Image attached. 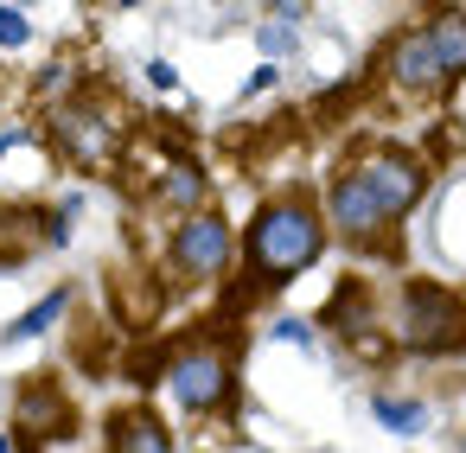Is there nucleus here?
<instances>
[{"label": "nucleus", "instance_id": "obj_1", "mask_svg": "<svg viewBox=\"0 0 466 453\" xmlns=\"http://www.w3.org/2000/svg\"><path fill=\"white\" fill-rule=\"evenodd\" d=\"M326 249V217L313 211V198L288 192V198H268L243 237V262H249V281L256 287H281L294 281L313 256Z\"/></svg>", "mask_w": 466, "mask_h": 453}, {"label": "nucleus", "instance_id": "obj_2", "mask_svg": "<svg viewBox=\"0 0 466 453\" xmlns=\"http://www.w3.org/2000/svg\"><path fill=\"white\" fill-rule=\"evenodd\" d=\"M396 338L409 351H460L466 345V300L441 281H409L396 300Z\"/></svg>", "mask_w": 466, "mask_h": 453}, {"label": "nucleus", "instance_id": "obj_3", "mask_svg": "<svg viewBox=\"0 0 466 453\" xmlns=\"http://www.w3.org/2000/svg\"><path fill=\"white\" fill-rule=\"evenodd\" d=\"M351 173L364 179V192L383 205V217H390V224H396V217H409V211L421 205V192H428V166H421V154H409V147H396V141L364 147V154L351 160Z\"/></svg>", "mask_w": 466, "mask_h": 453}, {"label": "nucleus", "instance_id": "obj_4", "mask_svg": "<svg viewBox=\"0 0 466 453\" xmlns=\"http://www.w3.org/2000/svg\"><path fill=\"white\" fill-rule=\"evenodd\" d=\"M230 256H237V237H230V224H224L218 211H192V217L173 224L167 262H173L179 281H211V275L230 268Z\"/></svg>", "mask_w": 466, "mask_h": 453}, {"label": "nucleus", "instance_id": "obj_5", "mask_svg": "<svg viewBox=\"0 0 466 453\" xmlns=\"http://www.w3.org/2000/svg\"><path fill=\"white\" fill-rule=\"evenodd\" d=\"M167 383H173V396H179L186 415H218L230 402V389H237V370H230V351L224 345H198V351H186L167 370Z\"/></svg>", "mask_w": 466, "mask_h": 453}, {"label": "nucleus", "instance_id": "obj_6", "mask_svg": "<svg viewBox=\"0 0 466 453\" xmlns=\"http://www.w3.org/2000/svg\"><path fill=\"white\" fill-rule=\"evenodd\" d=\"M383 71H390V84H396V90H409V96H434L441 84H453V77L441 71V58H434L428 26L396 33V39H390V52H383Z\"/></svg>", "mask_w": 466, "mask_h": 453}, {"label": "nucleus", "instance_id": "obj_7", "mask_svg": "<svg viewBox=\"0 0 466 453\" xmlns=\"http://www.w3.org/2000/svg\"><path fill=\"white\" fill-rule=\"evenodd\" d=\"M326 224L339 230V237H351V243H377L383 230H390V217H383V205L364 192V179L345 166L339 179H332V192H326Z\"/></svg>", "mask_w": 466, "mask_h": 453}, {"label": "nucleus", "instance_id": "obj_8", "mask_svg": "<svg viewBox=\"0 0 466 453\" xmlns=\"http://www.w3.org/2000/svg\"><path fill=\"white\" fill-rule=\"evenodd\" d=\"M20 428H26V440H46V434H77V428H71L65 396L52 389V377H33V383L20 389Z\"/></svg>", "mask_w": 466, "mask_h": 453}, {"label": "nucleus", "instance_id": "obj_9", "mask_svg": "<svg viewBox=\"0 0 466 453\" xmlns=\"http://www.w3.org/2000/svg\"><path fill=\"white\" fill-rule=\"evenodd\" d=\"M109 447L116 453H173V428L154 408H122L109 421Z\"/></svg>", "mask_w": 466, "mask_h": 453}, {"label": "nucleus", "instance_id": "obj_10", "mask_svg": "<svg viewBox=\"0 0 466 453\" xmlns=\"http://www.w3.org/2000/svg\"><path fill=\"white\" fill-rule=\"evenodd\" d=\"M428 39H434V58L447 77H466V14H434L428 20Z\"/></svg>", "mask_w": 466, "mask_h": 453}, {"label": "nucleus", "instance_id": "obj_11", "mask_svg": "<svg viewBox=\"0 0 466 453\" xmlns=\"http://www.w3.org/2000/svg\"><path fill=\"white\" fill-rule=\"evenodd\" d=\"M154 205H173V211H186V217L205 211V173H198V166H173L167 186L154 192Z\"/></svg>", "mask_w": 466, "mask_h": 453}, {"label": "nucleus", "instance_id": "obj_12", "mask_svg": "<svg viewBox=\"0 0 466 453\" xmlns=\"http://www.w3.org/2000/svg\"><path fill=\"white\" fill-rule=\"evenodd\" d=\"M377 421L396 428V434H415V428L428 421V408H421V402H402V396H377Z\"/></svg>", "mask_w": 466, "mask_h": 453}, {"label": "nucleus", "instance_id": "obj_13", "mask_svg": "<svg viewBox=\"0 0 466 453\" xmlns=\"http://www.w3.org/2000/svg\"><path fill=\"white\" fill-rule=\"evenodd\" d=\"M58 313H65V294H52V300H39V307H26V313H20V319L7 326V338H39V332H46V326H52Z\"/></svg>", "mask_w": 466, "mask_h": 453}, {"label": "nucleus", "instance_id": "obj_14", "mask_svg": "<svg viewBox=\"0 0 466 453\" xmlns=\"http://www.w3.org/2000/svg\"><path fill=\"white\" fill-rule=\"evenodd\" d=\"M26 33H33V26H26L20 7H0V45H26Z\"/></svg>", "mask_w": 466, "mask_h": 453}, {"label": "nucleus", "instance_id": "obj_15", "mask_svg": "<svg viewBox=\"0 0 466 453\" xmlns=\"http://www.w3.org/2000/svg\"><path fill=\"white\" fill-rule=\"evenodd\" d=\"M0 453H14V440H7V434H0Z\"/></svg>", "mask_w": 466, "mask_h": 453}, {"label": "nucleus", "instance_id": "obj_16", "mask_svg": "<svg viewBox=\"0 0 466 453\" xmlns=\"http://www.w3.org/2000/svg\"><path fill=\"white\" fill-rule=\"evenodd\" d=\"M460 453H466V447H460Z\"/></svg>", "mask_w": 466, "mask_h": 453}]
</instances>
